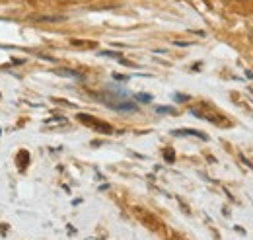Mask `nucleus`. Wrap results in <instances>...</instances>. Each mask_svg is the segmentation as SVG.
I'll use <instances>...</instances> for the list:
<instances>
[{
  "instance_id": "f257e3e1",
  "label": "nucleus",
  "mask_w": 253,
  "mask_h": 240,
  "mask_svg": "<svg viewBox=\"0 0 253 240\" xmlns=\"http://www.w3.org/2000/svg\"><path fill=\"white\" fill-rule=\"evenodd\" d=\"M191 113H193V115H197V117H201V119H207V121H211V123H214V125H222V127H226V125H228L226 121H222L224 117H222V115H218L216 111H212L209 106H203L201 109L193 108V109H191Z\"/></svg>"
},
{
  "instance_id": "f03ea898",
  "label": "nucleus",
  "mask_w": 253,
  "mask_h": 240,
  "mask_svg": "<svg viewBox=\"0 0 253 240\" xmlns=\"http://www.w3.org/2000/svg\"><path fill=\"white\" fill-rule=\"evenodd\" d=\"M76 119H78L80 123H84V125H88V127H92V129L100 131V133H105V135L113 133L111 125H107V123H102V121H98L96 117H92V115H88V113H78V115H76Z\"/></svg>"
},
{
  "instance_id": "7ed1b4c3",
  "label": "nucleus",
  "mask_w": 253,
  "mask_h": 240,
  "mask_svg": "<svg viewBox=\"0 0 253 240\" xmlns=\"http://www.w3.org/2000/svg\"><path fill=\"white\" fill-rule=\"evenodd\" d=\"M171 135H175V137H185V135H189V137H199V139H203V141H209V135H205L203 131H197V129H173Z\"/></svg>"
},
{
  "instance_id": "20e7f679",
  "label": "nucleus",
  "mask_w": 253,
  "mask_h": 240,
  "mask_svg": "<svg viewBox=\"0 0 253 240\" xmlns=\"http://www.w3.org/2000/svg\"><path fill=\"white\" fill-rule=\"evenodd\" d=\"M31 22H49V23H55V22H64V16H29Z\"/></svg>"
},
{
  "instance_id": "39448f33",
  "label": "nucleus",
  "mask_w": 253,
  "mask_h": 240,
  "mask_svg": "<svg viewBox=\"0 0 253 240\" xmlns=\"http://www.w3.org/2000/svg\"><path fill=\"white\" fill-rule=\"evenodd\" d=\"M66 125H68V121L64 117H53L47 121V127H66Z\"/></svg>"
},
{
  "instance_id": "423d86ee",
  "label": "nucleus",
  "mask_w": 253,
  "mask_h": 240,
  "mask_svg": "<svg viewBox=\"0 0 253 240\" xmlns=\"http://www.w3.org/2000/svg\"><path fill=\"white\" fill-rule=\"evenodd\" d=\"M70 45H74V47H96L94 41H92V43H84V41H80V39H72Z\"/></svg>"
},
{
  "instance_id": "0eeeda50",
  "label": "nucleus",
  "mask_w": 253,
  "mask_h": 240,
  "mask_svg": "<svg viewBox=\"0 0 253 240\" xmlns=\"http://www.w3.org/2000/svg\"><path fill=\"white\" fill-rule=\"evenodd\" d=\"M57 74H63V76H80L78 72H74V70H66V68H61V70H57Z\"/></svg>"
},
{
  "instance_id": "6e6552de",
  "label": "nucleus",
  "mask_w": 253,
  "mask_h": 240,
  "mask_svg": "<svg viewBox=\"0 0 253 240\" xmlns=\"http://www.w3.org/2000/svg\"><path fill=\"white\" fill-rule=\"evenodd\" d=\"M164 158H166L168 162H173V160H175V154H173V151H171V149H166V151H164Z\"/></svg>"
},
{
  "instance_id": "1a4fd4ad",
  "label": "nucleus",
  "mask_w": 253,
  "mask_h": 240,
  "mask_svg": "<svg viewBox=\"0 0 253 240\" xmlns=\"http://www.w3.org/2000/svg\"><path fill=\"white\" fill-rule=\"evenodd\" d=\"M100 57H111V59H121V55H119V53H113V51H102V53H100Z\"/></svg>"
},
{
  "instance_id": "9d476101",
  "label": "nucleus",
  "mask_w": 253,
  "mask_h": 240,
  "mask_svg": "<svg viewBox=\"0 0 253 240\" xmlns=\"http://www.w3.org/2000/svg\"><path fill=\"white\" fill-rule=\"evenodd\" d=\"M134 98H136L138 102H152V96H150V94H136Z\"/></svg>"
},
{
  "instance_id": "9b49d317",
  "label": "nucleus",
  "mask_w": 253,
  "mask_h": 240,
  "mask_svg": "<svg viewBox=\"0 0 253 240\" xmlns=\"http://www.w3.org/2000/svg\"><path fill=\"white\" fill-rule=\"evenodd\" d=\"M156 111H158V113H175L173 108H156Z\"/></svg>"
},
{
  "instance_id": "f8f14e48",
  "label": "nucleus",
  "mask_w": 253,
  "mask_h": 240,
  "mask_svg": "<svg viewBox=\"0 0 253 240\" xmlns=\"http://www.w3.org/2000/svg\"><path fill=\"white\" fill-rule=\"evenodd\" d=\"M115 80H126V76H121V74H113Z\"/></svg>"
},
{
  "instance_id": "ddd939ff",
  "label": "nucleus",
  "mask_w": 253,
  "mask_h": 240,
  "mask_svg": "<svg viewBox=\"0 0 253 240\" xmlns=\"http://www.w3.org/2000/svg\"><path fill=\"white\" fill-rule=\"evenodd\" d=\"M175 100H189V96H179V94H177Z\"/></svg>"
},
{
  "instance_id": "4468645a",
  "label": "nucleus",
  "mask_w": 253,
  "mask_h": 240,
  "mask_svg": "<svg viewBox=\"0 0 253 240\" xmlns=\"http://www.w3.org/2000/svg\"><path fill=\"white\" fill-rule=\"evenodd\" d=\"M74 233H76V231H74V227H72V225H68V235H74Z\"/></svg>"
},
{
  "instance_id": "2eb2a0df",
  "label": "nucleus",
  "mask_w": 253,
  "mask_h": 240,
  "mask_svg": "<svg viewBox=\"0 0 253 240\" xmlns=\"http://www.w3.org/2000/svg\"><path fill=\"white\" fill-rule=\"evenodd\" d=\"M234 229H236V231H238V233H242V235H244V233H246V231H244V229H242V227H240V225H236V227H234Z\"/></svg>"
},
{
  "instance_id": "dca6fc26",
  "label": "nucleus",
  "mask_w": 253,
  "mask_h": 240,
  "mask_svg": "<svg viewBox=\"0 0 253 240\" xmlns=\"http://www.w3.org/2000/svg\"><path fill=\"white\" fill-rule=\"evenodd\" d=\"M246 76H248V78H252V80H253V72H252V70H246Z\"/></svg>"
},
{
  "instance_id": "f3484780",
  "label": "nucleus",
  "mask_w": 253,
  "mask_h": 240,
  "mask_svg": "<svg viewBox=\"0 0 253 240\" xmlns=\"http://www.w3.org/2000/svg\"><path fill=\"white\" fill-rule=\"evenodd\" d=\"M250 37H252V41H253V29L250 31Z\"/></svg>"
}]
</instances>
